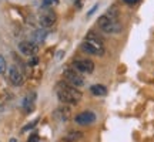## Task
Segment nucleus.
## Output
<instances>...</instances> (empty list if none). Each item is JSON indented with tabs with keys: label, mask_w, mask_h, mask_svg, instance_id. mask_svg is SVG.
Instances as JSON below:
<instances>
[{
	"label": "nucleus",
	"mask_w": 154,
	"mask_h": 142,
	"mask_svg": "<svg viewBox=\"0 0 154 142\" xmlns=\"http://www.w3.org/2000/svg\"><path fill=\"white\" fill-rule=\"evenodd\" d=\"M56 93H57V98L66 105L79 104V101H80L83 97L82 91H80L79 88L73 87L72 84H69L67 81L57 82V85H56Z\"/></svg>",
	"instance_id": "1"
},
{
	"label": "nucleus",
	"mask_w": 154,
	"mask_h": 142,
	"mask_svg": "<svg viewBox=\"0 0 154 142\" xmlns=\"http://www.w3.org/2000/svg\"><path fill=\"white\" fill-rule=\"evenodd\" d=\"M97 26L101 28V31L109 33V34L121 33V30H123V26L119 23V20L110 19V17H107L106 14H103V16L99 17V20H97Z\"/></svg>",
	"instance_id": "2"
},
{
	"label": "nucleus",
	"mask_w": 154,
	"mask_h": 142,
	"mask_svg": "<svg viewBox=\"0 0 154 142\" xmlns=\"http://www.w3.org/2000/svg\"><path fill=\"white\" fill-rule=\"evenodd\" d=\"M63 77H64V80H66L69 84H72L73 87L76 88H80L84 85V80H83V77L79 74V71H76L74 68H66L64 72H63Z\"/></svg>",
	"instance_id": "3"
},
{
	"label": "nucleus",
	"mask_w": 154,
	"mask_h": 142,
	"mask_svg": "<svg viewBox=\"0 0 154 142\" xmlns=\"http://www.w3.org/2000/svg\"><path fill=\"white\" fill-rule=\"evenodd\" d=\"M73 67L74 70L79 71V72H93L94 71V63L88 58H77V60L73 61Z\"/></svg>",
	"instance_id": "4"
},
{
	"label": "nucleus",
	"mask_w": 154,
	"mask_h": 142,
	"mask_svg": "<svg viewBox=\"0 0 154 142\" xmlns=\"http://www.w3.org/2000/svg\"><path fill=\"white\" fill-rule=\"evenodd\" d=\"M74 121L79 125H91L93 122H96V114L91 111H83L76 115Z\"/></svg>",
	"instance_id": "5"
},
{
	"label": "nucleus",
	"mask_w": 154,
	"mask_h": 142,
	"mask_svg": "<svg viewBox=\"0 0 154 142\" xmlns=\"http://www.w3.org/2000/svg\"><path fill=\"white\" fill-rule=\"evenodd\" d=\"M19 51L24 55L33 57V55L37 54L38 46L33 41H22V43H19Z\"/></svg>",
	"instance_id": "6"
},
{
	"label": "nucleus",
	"mask_w": 154,
	"mask_h": 142,
	"mask_svg": "<svg viewBox=\"0 0 154 142\" xmlns=\"http://www.w3.org/2000/svg\"><path fill=\"white\" fill-rule=\"evenodd\" d=\"M82 50L87 54L91 55H103L104 54V46H97V44L88 43V41H83Z\"/></svg>",
	"instance_id": "7"
},
{
	"label": "nucleus",
	"mask_w": 154,
	"mask_h": 142,
	"mask_svg": "<svg viewBox=\"0 0 154 142\" xmlns=\"http://www.w3.org/2000/svg\"><path fill=\"white\" fill-rule=\"evenodd\" d=\"M56 22V14L54 11L51 10H46L43 11L42 14H40V17H38V23H40V26L42 27H50V26H53Z\"/></svg>",
	"instance_id": "8"
},
{
	"label": "nucleus",
	"mask_w": 154,
	"mask_h": 142,
	"mask_svg": "<svg viewBox=\"0 0 154 142\" xmlns=\"http://www.w3.org/2000/svg\"><path fill=\"white\" fill-rule=\"evenodd\" d=\"M9 80L16 87L23 84V74L16 66H10V68H9Z\"/></svg>",
	"instance_id": "9"
},
{
	"label": "nucleus",
	"mask_w": 154,
	"mask_h": 142,
	"mask_svg": "<svg viewBox=\"0 0 154 142\" xmlns=\"http://www.w3.org/2000/svg\"><path fill=\"white\" fill-rule=\"evenodd\" d=\"M54 117L60 121V122H66V121L70 118V108H67V107L57 108L54 111Z\"/></svg>",
	"instance_id": "10"
},
{
	"label": "nucleus",
	"mask_w": 154,
	"mask_h": 142,
	"mask_svg": "<svg viewBox=\"0 0 154 142\" xmlns=\"http://www.w3.org/2000/svg\"><path fill=\"white\" fill-rule=\"evenodd\" d=\"M82 138H83L82 131H70L63 137V141L64 142H77V141H80Z\"/></svg>",
	"instance_id": "11"
},
{
	"label": "nucleus",
	"mask_w": 154,
	"mask_h": 142,
	"mask_svg": "<svg viewBox=\"0 0 154 142\" xmlns=\"http://www.w3.org/2000/svg\"><path fill=\"white\" fill-rule=\"evenodd\" d=\"M84 41L97 44V46H103V38L100 37L97 33H94V31H88V33L86 34V37H84Z\"/></svg>",
	"instance_id": "12"
},
{
	"label": "nucleus",
	"mask_w": 154,
	"mask_h": 142,
	"mask_svg": "<svg viewBox=\"0 0 154 142\" xmlns=\"http://www.w3.org/2000/svg\"><path fill=\"white\" fill-rule=\"evenodd\" d=\"M34 98H36V94L32 93V94H29L27 97L24 98V101H23V108L26 109V112H32V109H33L34 107Z\"/></svg>",
	"instance_id": "13"
},
{
	"label": "nucleus",
	"mask_w": 154,
	"mask_h": 142,
	"mask_svg": "<svg viewBox=\"0 0 154 142\" xmlns=\"http://www.w3.org/2000/svg\"><path fill=\"white\" fill-rule=\"evenodd\" d=\"M90 91H91V94L96 95V97H104V95H107V88H106L104 85H101V84H94V85H91V87H90Z\"/></svg>",
	"instance_id": "14"
},
{
	"label": "nucleus",
	"mask_w": 154,
	"mask_h": 142,
	"mask_svg": "<svg viewBox=\"0 0 154 142\" xmlns=\"http://www.w3.org/2000/svg\"><path fill=\"white\" fill-rule=\"evenodd\" d=\"M47 36V31L46 30H36L33 33V43H42Z\"/></svg>",
	"instance_id": "15"
},
{
	"label": "nucleus",
	"mask_w": 154,
	"mask_h": 142,
	"mask_svg": "<svg viewBox=\"0 0 154 142\" xmlns=\"http://www.w3.org/2000/svg\"><path fill=\"white\" fill-rule=\"evenodd\" d=\"M6 68H7V64H6V60L3 55H0V74H5Z\"/></svg>",
	"instance_id": "16"
},
{
	"label": "nucleus",
	"mask_w": 154,
	"mask_h": 142,
	"mask_svg": "<svg viewBox=\"0 0 154 142\" xmlns=\"http://www.w3.org/2000/svg\"><path fill=\"white\" fill-rule=\"evenodd\" d=\"M36 125H37V120L33 121V122H32V124H29V125L23 126V129H22V131H23V132H26V131H29V129H32V128H34Z\"/></svg>",
	"instance_id": "17"
},
{
	"label": "nucleus",
	"mask_w": 154,
	"mask_h": 142,
	"mask_svg": "<svg viewBox=\"0 0 154 142\" xmlns=\"http://www.w3.org/2000/svg\"><path fill=\"white\" fill-rule=\"evenodd\" d=\"M38 141H40V137H38L37 134H32L27 139V142H38Z\"/></svg>",
	"instance_id": "18"
},
{
	"label": "nucleus",
	"mask_w": 154,
	"mask_h": 142,
	"mask_svg": "<svg viewBox=\"0 0 154 142\" xmlns=\"http://www.w3.org/2000/svg\"><path fill=\"white\" fill-rule=\"evenodd\" d=\"M126 3H128V4H134V3H137L138 0H124Z\"/></svg>",
	"instance_id": "19"
},
{
	"label": "nucleus",
	"mask_w": 154,
	"mask_h": 142,
	"mask_svg": "<svg viewBox=\"0 0 154 142\" xmlns=\"http://www.w3.org/2000/svg\"><path fill=\"white\" fill-rule=\"evenodd\" d=\"M51 3H56V0H44V4H51Z\"/></svg>",
	"instance_id": "20"
},
{
	"label": "nucleus",
	"mask_w": 154,
	"mask_h": 142,
	"mask_svg": "<svg viewBox=\"0 0 154 142\" xmlns=\"http://www.w3.org/2000/svg\"><path fill=\"white\" fill-rule=\"evenodd\" d=\"M29 64H30V66H33V64H37V58H33V60L30 61Z\"/></svg>",
	"instance_id": "21"
},
{
	"label": "nucleus",
	"mask_w": 154,
	"mask_h": 142,
	"mask_svg": "<svg viewBox=\"0 0 154 142\" xmlns=\"http://www.w3.org/2000/svg\"><path fill=\"white\" fill-rule=\"evenodd\" d=\"M10 142H17V141H16V139H10Z\"/></svg>",
	"instance_id": "22"
}]
</instances>
